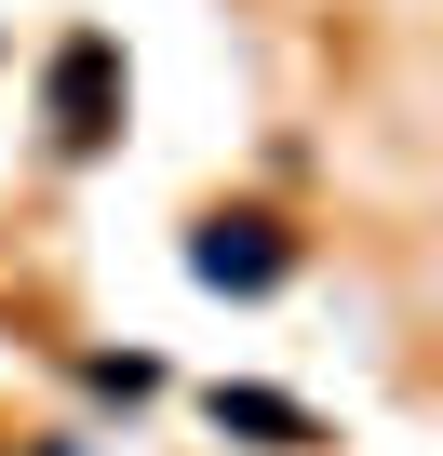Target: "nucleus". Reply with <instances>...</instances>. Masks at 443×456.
Listing matches in <instances>:
<instances>
[{"instance_id": "nucleus-1", "label": "nucleus", "mask_w": 443, "mask_h": 456, "mask_svg": "<svg viewBox=\"0 0 443 456\" xmlns=\"http://www.w3.org/2000/svg\"><path fill=\"white\" fill-rule=\"evenodd\" d=\"M283 269V242H269V228L242 215V228H201V282H269Z\"/></svg>"}, {"instance_id": "nucleus-2", "label": "nucleus", "mask_w": 443, "mask_h": 456, "mask_svg": "<svg viewBox=\"0 0 443 456\" xmlns=\"http://www.w3.org/2000/svg\"><path fill=\"white\" fill-rule=\"evenodd\" d=\"M215 429H242V443H309V416L269 403V389H215Z\"/></svg>"}, {"instance_id": "nucleus-3", "label": "nucleus", "mask_w": 443, "mask_h": 456, "mask_svg": "<svg viewBox=\"0 0 443 456\" xmlns=\"http://www.w3.org/2000/svg\"><path fill=\"white\" fill-rule=\"evenodd\" d=\"M54 108H68V134H108V54H94V41L54 68Z\"/></svg>"}]
</instances>
